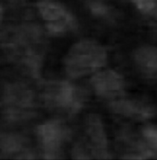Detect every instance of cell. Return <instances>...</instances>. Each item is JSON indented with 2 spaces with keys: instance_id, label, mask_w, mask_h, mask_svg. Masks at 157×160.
<instances>
[{
  "instance_id": "ba28073f",
  "label": "cell",
  "mask_w": 157,
  "mask_h": 160,
  "mask_svg": "<svg viewBox=\"0 0 157 160\" xmlns=\"http://www.w3.org/2000/svg\"><path fill=\"white\" fill-rule=\"evenodd\" d=\"M110 109L116 114L136 121L149 120L155 117L157 114V108L154 104L145 100L122 97L111 100Z\"/></svg>"
},
{
  "instance_id": "7a4b0ae2",
  "label": "cell",
  "mask_w": 157,
  "mask_h": 160,
  "mask_svg": "<svg viewBox=\"0 0 157 160\" xmlns=\"http://www.w3.org/2000/svg\"><path fill=\"white\" fill-rule=\"evenodd\" d=\"M42 99L45 106L51 110H62L75 114L82 110L85 98L80 89L72 83L60 80L51 81L44 85Z\"/></svg>"
},
{
  "instance_id": "8992f818",
  "label": "cell",
  "mask_w": 157,
  "mask_h": 160,
  "mask_svg": "<svg viewBox=\"0 0 157 160\" xmlns=\"http://www.w3.org/2000/svg\"><path fill=\"white\" fill-rule=\"evenodd\" d=\"M86 134L87 135V147L91 158L109 159V141L101 117L96 113H90L86 120Z\"/></svg>"
},
{
  "instance_id": "5b68a950",
  "label": "cell",
  "mask_w": 157,
  "mask_h": 160,
  "mask_svg": "<svg viewBox=\"0 0 157 160\" xmlns=\"http://www.w3.org/2000/svg\"><path fill=\"white\" fill-rule=\"evenodd\" d=\"M37 8L49 34L58 36L76 29V18L61 3L44 0L39 2Z\"/></svg>"
},
{
  "instance_id": "7c38bea8",
  "label": "cell",
  "mask_w": 157,
  "mask_h": 160,
  "mask_svg": "<svg viewBox=\"0 0 157 160\" xmlns=\"http://www.w3.org/2000/svg\"><path fill=\"white\" fill-rule=\"evenodd\" d=\"M89 8L92 14L99 18H107L110 16V8L101 0H92L89 3Z\"/></svg>"
},
{
  "instance_id": "52a82bcc",
  "label": "cell",
  "mask_w": 157,
  "mask_h": 160,
  "mask_svg": "<svg viewBox=\"0 0 157 160\" xmlns=\"http://www.w3.org/2000/svg\"><path fill=\"white\" fill-rule=\"evenodd\" d=\"M90 85L96 96L111 100L121 98L125 90L123 77L113 69H103L94 73Z\"/></svg>"
},
{
  "instance_id": "4fadbf2b",
  "label": "cell",
  "mask_w": 157,
  "mask_h": 160,
  "mask_svg": "<svg viewBox=\"0 0 157 160\" xmlns=\"http://www.w3.org/2000/svg\"><path fill=\"white\" fill-rule=\"evenodd\" d=\"M137 9L141 13L150 15L157 6V0H131Z\"/></svg>"
},
{
  "instance_id": "3957f363",
  "label": "cell",
  "mask_w": 157,
  "mask_h": 160,
  "mask_svg": "<svg viewBox=\"0 0 157 160\" xmlns=\"http://www.w3.org/2000/svg\"><path fill=\"white\" fill-rule=\"evenodd\" d=\"M3 113L10 121L31 118L34 108V93L22 83H8L2 95Z\"/></svg>"
},
{
  "instance_id": "9c48e42d",
  "label": "cell",
  "mask_w": 157,
  "mask_h": 160,
  "mask_svg": "<svg viewBox=\"0 0 157 160\" xmlns=\"http://www.w3.org/2000/svg\"><path fill=\"white\" fill-rule=\"evenodd\" d=\"M2 157H14L16 158H32L33 154L28 146L24 136L17 133H2L0 139Z\"/></svg>"
},
{
  "instance_id": "6da1fadb",
  "label": "cell",
  "mask_w": 157,
  "mask_h": 160,
  "mask_svg": "<svg viewBox=\"0 0 157 160\" xmlns=\"http://www.w3.org/2000/svg\"><path fill=\"white\" fill-rule=\"evenodd\" d=\"M108 64L105 47L93 39H82L74 43L63 58V66L71 78L94 74Z\"/></svg>"
},
{
  "instance_id": "8fae6325",
  "label": "cell",
  "mask_w": 157,
  "mask_h": 160,
  "mask_svg": "<svg viewBox=\"0 0 157 160\" xmlns=\"http://www.w3.org/2000/svg\"><path fill=\"white\" fill-rule=\"evenodd\" d=\"M142 139L157 154V127L152 124L145 125L141 129Z\"/></svg>"
},
{
  "instance_id": "30bf717a",
  "label": "cell",
  "mask_w": 157,
  "mask_h": 160,
  "mask_svg": "<svg viewBox=\"0 0 157 160\" xmlns=\"http://www.w3.org/2000/svg\"><path fill=\"white\" fill-rule=\"evenodd\" d=\"M133 58L141 74L148 78H157V46H141L134 52Z\"/></svg>"
},
{
  "instance_id": "5bb4252c",
  "label": "cell",
  "mask_w": 157,
  "mask_h": 160,
  "mask_svg": "<svg viewBox=\"0 0 157 160\" xmlns=\"http://www.w3.org/2000/svg\"><path fill=\"white\" fill-rule=\"evenodd\" d=\"M150 15H152V16L154 17V18H155V19L157 21V6H156V8H155V10H154Z\"/></svg>"
},
{
  "instance_id": "277c9868",
  "label": "cell",
  "mask_w": 157,
  "mask_h": 160,
  "mask_svg": "<svg viewBox=\"0 0 157 160\" xmlns=\"http://www.w3.org/2000/svg\"><path fill=\"white\" fill-rule=\"evenodd\" d=\"M70 136L69 128L60 120H49L37 127V137L45 159L59 158Z\"/></svg>"
}]
</instances>
